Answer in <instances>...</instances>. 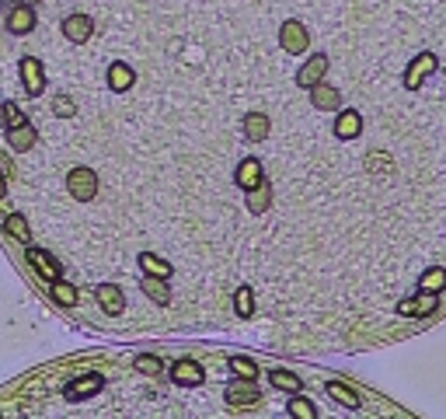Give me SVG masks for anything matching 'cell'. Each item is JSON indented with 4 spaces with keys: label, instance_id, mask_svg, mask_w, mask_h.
I'll return each mask as SVG.
<instances>
[{
    "label": "cell",
    "instance_id": "obj_2",
    "mask_svg": "<svg viewBox=\"0 0 446 419\" xmlns=\"http://www.w3.org/2000/svg\"><path fill=\"white\" fill-rule=\"evenodd\" d=\"M279 45H283L290 57H300V52H307V45H310V35H307V28L300 21H286L283 28H279Z\"/></svg>",
    "mask_w": 446,
    "mask_h": 419
},
{
    "label": "cell",
    "instance_id": "obj_24",
    "mask_svg": "<svg viewBox=\"0 0 446 419\" xmlns=\"http://www.w3.org/2000/svg\"><path fill=\"white\" fill-rule=\"evenodd\" d=\"M268 381H272L279 391H293V395H297V391H304V381H300L297 374H290V371H272V374H268Z\"/></svg>",
    "mask_w": 446,
    "mask_h": 419
},
{
    "label": "cell",
    "instance_id": "obj_9",
    "mask_svg": "<svg viewBox=\"0 0 446 419\" xmlns=\"http://www.w3.org/2000/svg\"><path fill=\"white\" fill-rule=\"evenodd\" d=\"M94 297H98V304H101L105 314H123V307H126V297H123V290L116 283H101L94 290Z\"/></svg>",
    "mask_w": 446,
    "mask_h": 419
},
{
    "label": "cell",
    "instance_id": "obj_7",
    "mask_svg": "<svg viewBox=\"0 0 446 419\" xmlns=\"http://www.w3.org/2000/svg\"><path fill=\"white\" fill-rule=\"evenodd\" d=\"M324 74H328V57H310V60L297 70V84L310 91L314 84H321V81H324Z\"/></svg>",
    "mask_w": 446,
    "mask_h": 419
},
{
    "label": "cell",
    "instance_id": "obj_34",
    "mask_svg": "<svg viewBox=\"0 0 446 419\" xmlns=\"http://www.w3.org/2000/svg\"><path fill=\"white\" fill-rule=\"evenodd\" d=\"M4 123H8V105L0 101V126H4Z\"/></svg>",
    "mask_w": 446,
    "mask_h": 419
},
{
    "label": "cell",
    "instance_id": "obj_15",
    "mask_svg": "<svg viewBox=\"0 0 446 419\" xmlns=\"http://www.w3.org/2000/svg\"><path fill=\"white\" fill-rule=\"evenodd\" d=\"M234 178H237V185H241V189H248V192H251V189H258V185L265 182V175H262V165L255 161V157H244Z\"/></svg>",
    "mask_w": 446,
    "mask_h": 419
},
{
    "label": "cell",
    "instance_id": "obj_21",
    "mask_svg": "<svg viewBox=\"0 0 446 419\" xmlns=\"http://www.w3.org/2000/svg\"><path fill=\"white\" fill-rule=\"evenodd\" d=\"M339 405H346V409H359V395L349 388V385H342V381H328V388H324Z\"/></svg>",
    "mask_w": 446,
    "mask_h": 419
},
{
    "label": "cell",
    "instance_id": "obj_12",
    "mask_svg": "<svg viewBox=\"0 0 446 419\" xmlns=\"http://www.w3.org/2000/svg\"><path fill=\"white\" fill-rule=\"evenodd\" d=\"M363 133V116L359 112H339V119H334V136L339 140H356Z\"/></svg>",
    "mask_w": 446,
    "mask_h": 419
},
{
    "label": "cell",
    "instance_id": "obj_6",
    "mask_svg": "<svg viewBox=\"0 0 446 419\" xmlns=\"http://www.w3.org/2000/svg\"><path fill=\"white\" fill-rule=\"evenodd\" d=\"M171 381H175V385H185V388H195V385L206 381V371H202L195 360H178V363L171 367Z\"/></svg>",
    "mask_w": 446,
    "mask_h": 419
},
{
    "label": "cell",
    "instance_id": "obj_16",
    "mask_svg": "<svg viewBox=\"0 0 446 419\" xmlns=\"http://www.w3.org/2000/svg\"><path fill=\"white\" fill-rule=\"evenodd\" d=\"M8 28H11L14 35H28V32L35 28V11H32V4L14 8V11L8 14Z\"/></svg>",
    "mask_w": 446,
    "mask_h": 419
},
{
    "label": "cell",
    "instance_id": "obj_13",
    "mask_svg": "<svg viewBox=\"0 0 446 419\" xmlns=\"http://www.w3.org/2000/svg\"><path fill=\"white\" fill-rule=\"evenodd\" d=\"M35 140H39V133H35L32 123H21V126H11V130H8V143H11V150H18V154L32 150Z\"/></svg>",
    "mask_w": 446,
    "mask_h": 419
},
{
    "label": "cell",
    "instance_id": "obj_19",
    "mask_svg": "<svg viewBox=\"0 0 446 419\" xmlns=\"http://www.w3.org/2000/svg\"><path fill=\"white\" fill-rule=\"evenodd\" d=\"M133 81H136V77H133L129 63H119V60H116V63L108 67V88H111V91H129Z\"/></svg>",
    "mask_w": 446,
    "mask_h": 419
},
{
    "label": "cell",
    "instance_id": "obj_25",
    "mask_svg": "<svg viewBox=\"0 0 446 419\" xmlns=\"http://www.w3.org/2000/svg\"><path fill=\"white\" fill-rule=\"evenodd\" d=\"M418 287H422V290H429V294L446 290V269H439V266L425 269V273H422V280H418Z\"/></svg>",
    "mask_w": 446,
    "mask_h": 419
},
{
    "label": "cell",
    "instance_id": "obj_22",
    "mask_svg": "<svg viewBox=\"0 0 446 419\" xmlns=\"http://www.w3.org/2000/svg\"><path fill=\"white\" fill-rule=\"evenodd\" d=\"M140 269L143 273H150V276H171V262H164V258H157V255H150V252H140Z\"/></svg>",
    "mask_w": 446,
    "mask_h": 419
},
{
    "label": "cell",
    "instance_id": "obj_23",
    "mask_svg": "<svg viewBox=\"0 0 446 419\" xmlns=\"http://www.w3.org/2000/svg\"><path fill=\"white\" fill-rule=\"evenodd\" d=\"M52 300L60 307H74L77 304V287L67 280H52Z\"/></svg>",
    "mask_w": 446,
    "mask_h": 419
},
{
    "label": "cell",
    "instance_id": "obj_35",
    "mask_svg": "<svg viewBox=\"0 0 446 419\" xmlns=\"http://www.w3.org/2000/svg\"><path fill=\"white\" fill-rule=\"evenodd\" d=\"M8 196V182H4V175H0V199Z\"/></svg>",
    "mask_w": 446,
    "mask_h": 419
},
{
    "label": "cell",
    "instance_id": "obj_32",
    "mask_svg": "<svg viewBox=\"0 0 446 419\" xmlns=\"http://www.w3.org/2000/svg\"><path fill=\"white\" fill-rule=\"evenodd\" d=\"M52 109H56V116H74V101L70 98H56V105H52Z\"/></svg>",
    "mask_w": 446,
    "mask_h": 419
},
{
    "label": "cell",
    "instance_id": "obj_33",
    "mask_svg": "<svg viewBox=\"0 0 446 419\" xmlns=\"http://www.w3.org/2000/svg\"><path fill=\"white\" fill-rule=\"evenodd\" d=\"M21 123H28V119H25V112H18L14 105H8V126H21Z\"/></svg>",
    "mask_w": 446,
    "mask_h": 419
},
{
    "label": "cell",
    "instance_id": "obj_18",
    "mask_svg": "<svg viewBox=\"0 0 446 419\" xmlns=\"http://www.w3.org/2000/svg\"><path fill=\"white\" fill-rule=\"evenodd\" d=\"M28 262L45 276V280H60V266H56V258L45 255L42 248H28Z\"/></svg>",
    "mask_w": 446,
    "mask_h": 419
},
{
    "label": "cell",
    "instance_id": "obj_28",
    "mask_svg": "<svg viewBox=\"0 0 446 419\" xmlns=\"http://www.w3.org/2000/svg\"><path fill=\"white\" fill-rule=\"evenodd\" d=\"M290 412H293V416H300V419H314V416H317L314 402H307V398H304L300 391H297V395L290 398Z\"/></svg>",
    "mask_w": 446,
    "mask_h": 419
},
{
    "label": "cell",
    "instance_id": "obj_29",
    "mask_svg": "<svg viewBox=\"0 0 446 419\" xmlns=\"http://www.w3.org/2000/svg\"><path fill=\"white\" fill-rule=\"evenodd\" d=\"M136 371H140V374H150V378H157V374L164 371V363H160L157 356H150V353H140V356H136Z\"/></svg>",
    "mask_w": 446,
    "mask_h": 419
},
{
    "label": "cell",
    "instance_id": "obj_17",
    "mask_svg": "<svg viewBox=\"0 0 446 419\" xmlns=\"http://www.w3.org/2000/svg\"><path fill=\"white\" fill-rule=\"evenodd\" d=\"M244 136H248L251 143L268 140V116H265V112H248V116H244Z\"/></svg>",
    "mask_w": 446,
    "mask_h": 419
},
{
    "label": "cell",
    "instance_id": "obj_30",
    "mask_svg": "<svg viewBox=\"0 0 446 419\" xmlns=\"http://www.w3.org/2000/svg\"><path fill=\"white\" fill-rule=\"evenodd\" d=\"M231 371H234L237 378H251V381H255V378H258V363H251L248 356H234V360H231Z\"/></svg>",
    "mask_w": 446,
    "mask_h": 419
},
{
    "label": "cell",
    "instance_id": "obj_20",
    "mask_svg": "<svg viewBox=\"0 0 446 419\" xmlns=\"http://www.w3.org/2000/svg\"><path fill=\"white\" fill-rule=\"evenodd\" d=\"M143 294L150 297V300H157V304H167L171 300V290H167V280L164 276H150V273H143Z\"/></svg>",
    "mask_w": 446,
    "mask_h": 419
},
{
    "label": "cell",
    "instance_id": "obj_36",
    "mask_svg": "<svg viewBox=\"0 0 446 419\" xmlns=\"http://www.w3.org/2000/svg\"><path fill=\"white\" fill-rule=\"evenodd\" d=\"M28 4H39V0H28Z\"/></svg>",
    "mask_w": 446,
    "mask_h": 419
},
{
    "label": "cell",
    "instance_id": "obj_8",
    "mask_svg": "<svg viewBox=\"0 0 446 419\" xmlns=\"http://www.w3.org/2000/svg\"><path fill=\"white\" fill-rule=\"evenodd\" d=\"M21 77H25V91H28L32 98L45 91V70H42V63H39L35 57H25V60H21Z\"/></svg>",
    "mask_w": 446,
    "mask_h": 419
},
{
    "label": "cell",
    "instance_id": "obj_3",
    "mask_svg": "<svg viewBox=\"0 0 446 419\" xmlns=\"http://www.w3.org/2000/svg\"><path fill=\"white\" fill-rule=\"evenodd\" d=\"M439 294H429V290H422L418 297H408V300H401L398 304V314H405V318H425V314H432L436 307H439V300H436Z\"/></svg>",
    "mask_w": 446,
    "mask_h": 419
},
{
    "label": "cell",
    "instance_id": "obj_4",
    "mask_svg": "<svg viewBox=\"0 0 446 419\" xmlns=\"http://www.w3.org/2000/svg\"><path fill=\"white\" fill-rule=\"evenodd\" d=\"M436 57H432V52H422V57H415L412 60V67L405 70V88L408 91H415V88H422V81L429 77V74H436Z\"/></svg>",
    "mask_w": 446,
    "mask_h": 419
},
{
    "label": "cell",
    "instance_id": "obj_26",
    "mask_svg": "<svg viewBox=\"0 0 446 419\" xmlns=\"http://www.w3.org/2000/svg\"><path fill=\"white\" fill-rule=\"evenodd\" d=\"M234 311L241 314V318H251V314H255V294H251V287H241L234 294Z\"/></svg>",
    "mask_w": 446,
    "mask_h": 419
},
{
    "label": "cell",
    "instance_id": "obj_14",
    "mask_svg": "<svg viewBox=\"0 0 446 419\" xmlns=\"http://www.w3.org/2000/svg\"><path fill=\"white\" fill-rule=\"evenodd\" d=\"M101 374H84V378H77V381H70L67 385V398L70 402H77V398H91L94 391H101Z\"/></svg>",
    "mask_w": 446,
    "mask_h": 419
},
{
    "label": "cell",
    "instance_id": "obj_27",
    "mask_svg": "<svg viewBox=\"0 0 446 419\" xmlns=\"http://www.w3.org/2000/svg\"><path fill=\"white\" fill-rule=\"evenodd\" d=\"M4 224H8V234H14L18 241H25V245L32 241V231H28V224H25V217H21V214H8V217H4Z\"/></svg>",
    "mask_w": 446,
    "mask_h": 419
},
{
    "label": "cell",
    "instance_id": "obj_31",
    "mask_svg": "<svg viewBox=\"0 0 446 419\" xmlns=\"http://www.w3.org/2000/svg\"><path fill=\"white\" fill-rule=\"evenodd\" d=\"M265 206H268V189H265V182H262L258 189H251V196H248V210H251V214H262Z\"/></svg>",
    "mask_w": 446,
    "mask_h": 419
},
{
    "label": "cell",
    "instance_id": "obj_11",
    "mask_svg": "<svg viewBox=\"0 0 446 419\" xmlns=\"http://www.w3.org/2000/svg\"><path fill=\"white\" fill-rule=\"evenodd\" d=\"M91 32H94V21H91L87 14H70V18H63V35H67L70 42H87Z\"/></svg>",
    "mask_w": 446,
    "mask_h": 419
},
{
    "label": "cell",
    "instance_id": "obj_5",
    "mask_svg": "<svg viewBox=\"0 0 446 419\" xmlns=\"http://www.w3.org/2000/svg\"><path fill=\"white\" fill-rule=\"evenodd\" d=\"M258 398H262V391H258V385L251 378H237V381L227 385V402L231 405H255Z\"/></svg>",
    "mask_w": 446,
    "mask_h": 419
},
{
    "label": "cell",
    "instance_id": "obj_1",
    "mask_svg": "<svg viewBox=\"0 0 446 419\" xmlns=\"http://www.w3.org/2000/svg\"><path fill=\"white\" fill-rule=\"evenodd\" d=\"M67 189H70L74 199L87 203V199L98 196V175H94L91 168H74V172L67 175Z\"/></svg>",
    "mask_w": 446,
    "mask_h": 419
},
{
    "label": "cell",
    "instance_id": "obj_10",
    "mask_svg": "<svg viewBox=\"0 0 446 419\" xmlns=\"http://www.w3.org/2000/svg\"><path fill=\"white\" fill-rule=\"evenodd\" d=\"M310 101H314V109H321V112H334V109H339V105H342V94L339 91H334L331 84H314L310 88Z\"/></svg>",
    "mask_w": 446,
    "mask_h": 419
}]
</instances>
